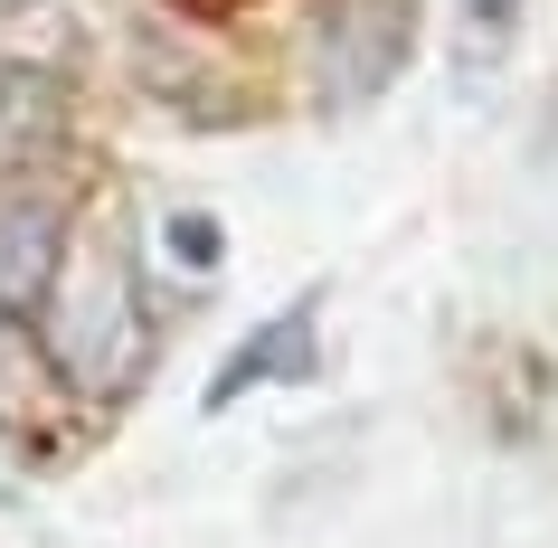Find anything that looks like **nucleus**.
Here are the masks:
<instances>
[{"mask_svg":"<svg viewBox=\"0 0 558 548\" xmlns=\"http://www.w3.org/2000/svg\"><path fill=\"white\" fill-rule=\"evenodd\" d=\"M143 360H151V321L133 293V265H123V246H95L48 293V369L86 398H123L143 378Z\"/></svg>","mask_w":558,"mask_h":548,"instance_id":"f257e3e1","label":"nucleus"},{"mask_svg":"<svg viewBox=\"0 0 558 548\" xmlns=\"http://www.w3.org/2000/svg\"><path fill=\"white\" fill-rule=\"evenodd\" d=\"M408 48H416L408 0H331V20L313 29V95L331 114H360L408 76Z\"/></svg>","mask_w":558,"mask_h":548,"instance_id":"f03ea898","label":"nucleus"},{"mask_svg":"<svg viewBox=\"0 0 558 548\" xmlns=\"http://www.w3.org/2000/svg\"><path fill=\"white\" fill-rule=\"evenodd\" d=\"M66 275V199L48 190H0V313H38Z\"/></svg>","mask_w":558,"mask_h":548,"instance_id":"7ed1b4c3","label":"nucleus"},{"mask_svg":"<svg viewBox=\"0 0 558 548\" xmlns=\"http://www.w3.org/2000/svg\"><path fill=\"white\" fill-rule=\"evenodd\" d=\"M313 313H323V293H303V303H284V313L265 321V331H246V341L228 350V369L208 378V406H236L256 378H323V341H313Z\"/></svg>","mask_w":558,"mask_h":548,"instance_id":"20e7f679","label":"nucleus"},{"mask_svg":"<svg viewBox=\"0 0 558 548\" xmlns=\"http://www.w3.org/2000/svg\"><path fill=\"white\" fill-rule=\"evenodd\" d=\"M58 143H66V86L48 66H0V161H29Z\"/></svg>","mask_w":558,"mask_h":548,"instance_id":"39448f33","label":"nucleus"},{"mask_svg":"<svg viewBox=\"0 0 558 548\" xmlns=\"http://www.w3.org/2000/svg\"><path fill=\"white\" fill-rule=\"evenodd\" d=\"M66 378L48 369V341H29V321L0 313V435H48V398Z\"/></svg>","mask_w":558,"mask_h":548,"instance_id":"423d86ee","label":"nucleus"},{"mask_svg":"<svg viewBox=\"0 0 558 548\" xmlns=\"http://www.w3.org/2000/svg\"><path fill=\"white\" fill-rule=\"evenodd\" d=\"M511 29H521V0H464V38L473 48H501Z\"/></svg>","mask_w":558,"mask_h":548,"instance_id":"0eeeda50","label":"nucleus"},{"mask_svg":"<svg viewBox=\"0 0 558 548\" xmlns=\"http://www.w3.org/2000/svg\"><path fill=\"white\" fill-rule=\"evenodd\" d=\"M171 256H190L208 275V265H218V218H199V208H190V218H171Z\"/></svg>","mask_w":558,"mask_h":548,"instance_id":"6e6552de","label":"nucleus"}]
</instances>
